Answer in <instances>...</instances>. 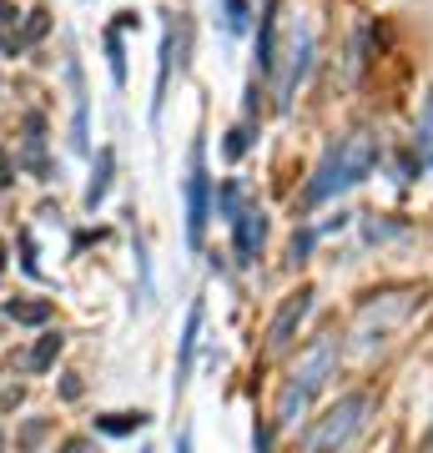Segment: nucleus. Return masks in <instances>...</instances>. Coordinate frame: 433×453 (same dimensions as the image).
<instances>
[{
	"mask_svg": "<svg viewBox=\"0 0 433 453\" xmlns=\"http://www.w3.org/2000/svg\"><path fill=\"white\" fill-rule=\"evenodd\" d=\"M0 273H5V247H0Z\"/></svg>",
	"mask_w": 433,
	"mask_h": 453,
	"instance_id": "nucleus-23",
	"label": "nucleus"
},
{
	"mask_svg": "<svg viewBox=\"0 0 433 453\" xmlns=\"http://www.w3.org/2000/svg\"><path fill=\"white\" fill-rule=\"evenodd\" d=\"M56 353H61V333H46V338L31 348V368H35V372H46L50 363H56Z\"/></svg>",
	"mask_w": 433,
	"mask_h": 453,
	"instance_id": "nucleus-13",
	"label": "nucleus"
},
{
	"mask_svg": "<svg viewBox=\"0 0 433 453\" xmlns=\"http://www.w3.org/2000/svg\"><path fill=\"white\" fill-rule=\"evenodd\" d=\"M237 202H242V192H237V181H227V187H222V211H232V217H237Z\"/></svg>",
	"mask_w": 433,
	"mask_h": 453,
	"instance_id": "nucleus-17",
	"label": "nucleus"
},
{
	"mask_svg": "<svg viewBox=\"0 0 433 453\" xmlns=\"http://www.w3.org/2000/svg\"><path fill=\"white\" fill-rule=\"evenodd\" d=\"M423 453H433V449H423Z\"/></svg>",
	"mask_w": 433,
	"mask_h": 453,
	"instance_id": "nucleus-24",
	"label": "nucleus"
},
{
	"mask_svg": "<svg viewBox=\"0 0 433 453\" xmlns=\"http://www.w3.org/2000/svg\"><path fill=\"white\" fill-rule=\"evenodd\" d=\"M5 181H11V157L0 151V187H5Z\"/></svg>",
	"mask_w": 433,
	"mask_h": 453,
	"instance_id": "nucleus-21",
	"label": "nucleus"
},
{
	"mask_svg": "<svg viewBox=\"0 0 433 453\" xmlns=\"http://www.w3.org/2000/svg\"><path fill=\"white\" fill-rule=\"evenodd\" d=\"M46 11H31V20H26V35H16V41H5V50H11V56H20V50L31 46V41H41V35H46Z\"/></svg>",
	"mask_w": 433,
	"mask_h": 453,
	"instance_id": "nucleus-11",
	"label": "nucleus"
},
{
	"mask_svg": "<svg viewBox=\"0 0 433 453\" xmlns=\"http://www.w3.org/2000/svg\"><path fill=\"white\" fill-rule=\"evenodd\" d=\"M11 318H16V323H46L50 318V303H11Z\"/></svg>",
	"mask_w": 433,
	"mask_h": 453,
	"instance_id": "nucleus-15",
	"label": "nucleus"
},
{
	"mask_svg": "<svg viewBox=\"0 0 433 453\" xmlns=\"http://www.w3.org/2000/svg\"><path fill=\"white\" fill-rule=\"evenodd\" d=\"M212 217V177L207 162H202V142L192 146V177H187V242L202 247V232H207Z\"/></svg>",
	"mask_w": 433,
	"mask_h": 453,
	"instance_id": "nucleus-4",
	"label": "nucleus"
},
{
	"mask_svg": "<svg viewBox=\"0 0 433 453\" xmlns=\"http://www.w3.org/2000/svg\"><path fill=\"white\" fill-rule=\"evenodd\" d=\"M227 11H232V16H227V26H232V31H242V26H247V5H242V0H227Z\"/></svg>",
	"mask_w": 433,
	"mask_h": 453,
	"instance_id": "nucleus-18",
	"label": "nucleus"
},
{
	"mask_svg": "<svg viewBox=\"0 0 433 453\" xmlns=\"http://www.w3.org/2000/svg\"><path fill=\"white\" fill-rule=\"evenodd\" d=\"M112 166H116V151L112 146H101L97 177H91V187H86V207H101V196H106V187H112Z\"/></svg>",
	"mask_w": 433,
	"mask_h": 453,
	"instance_id": "nucleus-10",
	"label": "nucleus"
},
{
	"mask_svg": "<svg viewBox=\"0 0 433 453\" xmlns=\"http://www.w3.org/2000/svg\"><path fill=\"white\" fill-rule=\"evenodd\" d=\"M273 31H277V11L273 5H267V11H262V20H257V71H262V76H267V71H273Z\"/></svg>",
	"mask_w": 433,
	"mask_h": 453,
	"instance_id": "nucleus-9",
	"label": "nucleus"
},
{
	"mask_svg": "<svg viewBox=\"0 0 433 453\" xmlns=\"http://www.w3.org/2000/svg\"><path fill=\"white\" fill-rule=\"evenodd\" d=\"M187 449H192V434H182V438H177V453H187Z\"/></svg>",
	"mask_w": 433,
	"mask_h": 453,
	"instance_id": "nucleus-22",
	"label": "nucleus"
},
{
	"mask_svg": "<svg viewBox=\"0 0 433 453\" xmlns=\"http://www.w3.org/2000/svg\"><path fill=\"white\" fill-rule=\"evenodd\" d=\"M232 226H237V262H257V247H262V232H267L262 211H237Z\"/></svg>",
	"mask_w": 433,
	"mask_h": 453,
	"instance_id": "nucleus-7",
	"label": "nucleus"
},
{
	"mask_svg": "<svg viewBox=\"0 0 433 453\" xmlns=\"http://www.w3.org/2000/svg\"><path fill=\"white\" fill-rule=\"evenodd\" d=\"M61 453H97V449H91V438H71Z\"/></svg>",
	"mask_w": 433,
	"mask_h": 453,
	"instance_id": "nucleus-20",
	"label": "nucleus"
},
{
	"mask_svg": "<svg viewBox=\"0 0 433 453\" xmlns=\"http://www.w3.org/2000/svg\"><path fill=\"white\" fill-rule=\"evenodd\" d=\"M418 142H423V157H433V96H429V111H423V136Z\"/></svg>",
	"mask_w": 433,
	"mask_h": 453,
	"instance_id": "nucleus-16",
	"label": "nucleus"
},
{
	"mask_svg": "<svg viewBox=\"0 0 433 453\" xmlns=\"http://www.w3.org/2000/svg\"><path fill=\"white\" fill-rule=\"evenodd\" d=\"M307 56H313V31L303 26V31L292 35V46H288V71H282V86H277V91H282V106L292 101V91H298V81L307 76Z\"/></svg>",
	"mask_w": 433,
	"mask_h": 453,
	"instance_id": "nucleus-6",
	"label": "nucleus"
},
{
	"mask_svg": "<svg viewBox=\"0 0 433 453\" xmlns=\"http://www.w3.org/2000/svg\"><path fill=\"white\" fill-rule=\"evenodd\" d=\"M368 393H348V398H337L328 413L318 418V428L307 434V453H337L348 438L363 428V418H368Z\"/></svg>",
	"mask_w": 433,
	"mask_h": 453,
	"instance_id": "nucleus-3",
	"label": "nucleus"
},
{
	"mask_svg": "<svg viewBox=\"0 0 433 453\" xmlns=\"http://www.w3.org/2000/svg\"><path fill=\"white\" fill-rule=\"evenodd\" d=\"M307 247H313V232H303V237H292V262L307 257Z\"/></svg>",
	"mask_w": 433,
	"mask_h": 453,
	"instance_id": "nucleus-19",
	"label": "nucleus"
},
{
	"mask_svg": "<svg viewBox=\"0 0 433 453\" xmlns=\"http://www.w3.org/2000/svg\"><path fill=\"white\" fill-rule=\"evenodd\" d=\"M142 413H106V418H97V428H106V434H136L142 428Z\"/></svg>",
	"mask_w": 433,
	"mask_h": 453,
	"instance_id": "nucleus-14",
	"label": "nucleus"
},
{
	"mask_svg": "<svg viewBox=\"0 0 433 453\" xmlns=\"http://www.w3.org/2000/svg\"><path fill=\"white\" fill-rule=\"evenodd\" d=\"M373 162H378V136H373V131H353L343 146L328 151V162L318 166V177H313V187H307V202H328L333 192L363 181L373 172Z\"/></svg>",
	"mask_w": 433,
	"mask_h": 453,
	"instance_id": "nucleus-1",
	"label": "nucleus"
},
{
	"mask_svg": "<svg viewBox=\"0 0 433 453\" xmlns=\"http://www.w3.org/2000/svg\"><path fill=\"white\" fill-rule=\"evenodd\" d=\"M307 308H313V292H307V288L292 292L288 303H282V312L273 318V327H267V342H273V348H288V342H292V327L307 318Z\"/></svg>",
	"mask_w": 433,
	"mask_h": 453,
	"instance_id": "nucleus-5",
	"label": "nucleus"
},
{
	"mask_svg": "<svg viewBox=\"0 0 433 453\" xmlns=\"http://www.w3.org/2000/svg\"><path fill=\"white\" fill-rule=\"evenodd\" d=\"M197 333H202V303H192V312H187V333H182V363H177V393L187 388V372H192Z\"/></svg>",
	"mask_w": 433,
	"mask_h": 453,
	"instance_id": "nucleus-8",
	"label": "nucleus"
},
{
	"mask_svg": "<svg viewBox=\"0 0 433 453\" xmlns=\"http://www.w3.org/2000/svg\"><path fill=\"white\" fill-rule=\"evenodd\" d=\"M333 363H337V338L328 333V338H318L313 348H307V357L298 363V372L288 378V388H282V398H277V423H282V428H288V423H298V413L307 408V398L328 383Z\"/></svg>",
	"mask_w": 433,
	"mask_h": 453,
	"instance_id": "nucleus-2",
	"label": "nucleus"
},
{
	"mask_svg": "<svg viewBox=\"0 0 433 453\" xmlns=\"http://www.w3.org/2000/svg\"><path fill=\"white\" fill-rule=\"evenodd\" d=\"M106 61H112V81L127 86V56H121V26L106 31Z\"/></svg>",
	"mask_w": 433,
	"mask_h": 453,
	"instance_id": "nucleus-12",
	"label": "nucleus"
}]
</instances>
